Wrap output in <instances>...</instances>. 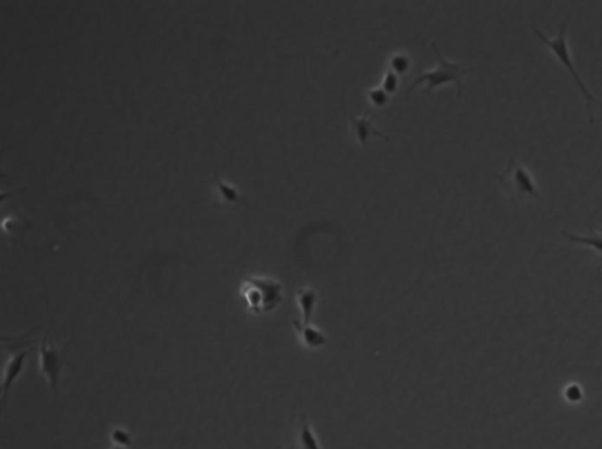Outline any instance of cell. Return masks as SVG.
Wrapping results in <instances>:
<instances>
[{"label": "cell", "instance_id": "obj_10", "mask_svg": "<svg viewBox=\"0 0 602 449\" xmlns=\"http://www.w3.org/2000/svg\"><path fill=\"white\" fill-rule=\"evenodd\" d=\"M294 324H296V330H299L300 334H301L305 344H308L310 347H318V346L325 344V337L320 332L315 330L313 327H308L306 325L300 326L298 322H294Z\"/></svg>", "mask_w": 602, "mask_h": 449}, {"label": "cell", "instance_id": "obj_7", "mask_svg": "<svg viewBox=\"0 0 602 449\" xmlns=\"http://www.w3.org/2000/svg\"><path fill=\"white\" fill-rule=\"evenodd\" d=\"M370 112L367 111L363 116H359V118H354V116H352V114H349V120H351L352 126H353V131H354V135H356V140L359 142V144L361 145H365L366 144L367 140L370 138V137H379V138H385L389 140V137L387 135H384L382 132L377 130V128L373 126L372 124V121H370Z\"/></svg>", "mask_w": 602, "mask_h": 449}, {"label": "cell", "instance_id": "obj_8", "mask_svg": "<svg viewBox=\"0 0 602 449\" xmlns=\"http://www.w3.org/2000/svg\"><path fill=\"white\" fill-rule=\"evenodd\" d=\"M291 449H322L315 433L310 428V423H307V420L303 416H301L299 423L296 425Z\"/></svg>", "mask_w": 602, "mask_h": 449}, {"label": "cell", "instance_id": "obj_1", "mask_svg": "<svg viewBox=\"0 0 602 449\" xmlns=\"http://www.w3.org/2000/svg\"><path fill=\"white\" fill-rule=\"evenodd\" d=\"M240 293L246 300L248 308L255 313H266L277 307L281 300V284L269 277H246L241 284Z\"/></svg>", "mask_w": 602, "mask_h": 449}, {"label": "cell", "instance_id": "obj_3", "mask_svg": "<svg viewBox=\"0 0 602 449\" xmlns=\"http://www.w3.org/2000/svg\"><path fill=\"white\" fill-rule=\"evenodd\" d=\"M567 26H569V22H565V23H562V29L559 31V33H557V37L554 38V39H548V38L545 36V34L541 32V31L538 30V29H535L534 26L532 27V30L534 32L535 36L541 40V42L546 45L547 49H550L553 53L555 58H557L560 63H562L564 66H565L567 70H569V75H572L573 79H574V82H575L576 85L579 87L580 92L582 93L585 99L587 101V111L588 114H589V121L591 123H594V118H593V109H592V105L594 104V102H599L596 100V98L593 96V94L588 91L587 87L585 85L584 82L581 80L580 78L579 73L576 71L575 68H574V65L572 63V58H571V54H569V44H567V36H566V32H567ZM600 105H602L601 102H599Z\"/></svg>", "mask_w": 602, "mask_h": 449}, {"label": "cell", "instance_id": "obj_4", "mask_svg": "<svg viewBox=\"0 0 602 449\" xmlns=\"http://www.w3.org/2000/svg\"><path fill=\"white\" fill-rule=\"evenodd\" d=\"M63 366L64 363L60 356L59 349L47 332L41 339L40 347H39V370L46 379V381L49 382L53 393L58 392L60 371Z\"/></svg>", "mask_w": 602, "mask_h": 449}, {"label": "cell", "instance_id": "obj_9", "mask_svg": "<svg viewBox=\"0 0 602 449\" xmlns=\"http://www.w3.org/2000/svg\"><path fill=\"white\" fill-rule=\"evenodd\" d=\"M562 234L569 241L580 243V245H584V246H588V248H593L595 251L599 252L600 254H602V233L595 232L594 231V232L592 233V236H578V234H574V233L562 231Z\"/></svg>", "mask_w": 602, "mask_h": 449}, {"label": "cell", "instance_id": "obj_2", "mask_svg": "<svg viewBox=\"0 0 602 449\" xmlns=\"http://www.w3.org/2000/svg\"><path fill=\"white\" fill-rule=\"evenodd\" d=\"M432 47H433L434 51L437 53L439 64L433 70L423 72L420 77L415 79L411 86L408 87L407 94L411 93L412 91L414 90L415 87L418 86V85H423V84L426 85V90L430 92L435 87L442 86V85H446V84L454 83V85L458 86V96H461L462 89H464L462 82H461V77L466 75L467 72L472 71L473 68H466V66H461L460 64H456V63L446 60L442 56L440 51L437 49V46H435L434 43H432Z\"/></svg>", "mask_w": 602, "mask_h": 449}, {"label": "cell", "instance_id": "obj_5", "mask_svg": "<svg viewBox=\"0 0 602 449\" xmlns=\"http://www.w3.org/2000/svg\"><path fill=\"white\" fill-rule=\"evenodd\" d=\"M497 179L504 188H509L511 193H516L518 195H531V197L538 195V191L529 173L519 162H516L514 159H511L507 169L497 176Z\"/></svg>", "mask_w": 602, "mask_h": 449}, {"label": "cell", "instance_id": "obj_11", "mask_svg": "<svg viewBox=\"0 0 602 449\" xmlns=\"http://www.w3.org/2000/svg\"><path fill=\"white\" fill-rule=\"evenodd\" d=\"M298 299H299L300 306L303 308V315H305V324L303 325H307L308 319L310 318V314L313 312V307H315V292H312L310 289L300 291L299 294H298Z\"/></svg>", "mask_w": 602, "mask_h": 449}, {"label": "cell", "instance_id": "obj_6", "mask_svg": "<svg viewBox=\"0 0 602 449\" xmlns=\"http://www.w3.org/2000/svg\"><path fill=\"white\" fill-rule=\"evenodd\" d=\"M27 346H31L30 341L15 340L10 342L8 347H5L8 349V356L3 372V399H5L8 388L17 376L23 371L27 354L32 351V347L24 349Z\"/></svg>", "mask_w": 602, "mask_h": 449}]
</instances>
